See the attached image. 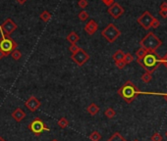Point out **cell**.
<instances>
[{"label":"cell","instance_id":"7402d4cb","mask_svg":"<svg viewBox=\"0 0 167 141\" xmlns=\"http://www.w3.org/2000/svg\"><path fill=\"white\" fill-rule=\"evenodd\" d=\"M141 81H143L145 83H148V82H151V78H152V76H151V73H147L146 72L143 76H141Z\"/></svg>","mask_w":167,"mask_h":141},{"label":"cell","instance_id":"ffe728a7","mask_svg":"<svg viewBox=\"0 0 167 141\" xmlns=\"http://www.w3.org/2000/svg\"><path fill=\"white\" fill-rule=\"evenodd\" d=\"M57 125L59 126L60 128H66L68 126H69V121H68V120L66 118H60L57 121Z\"/></svg>","mask_w":167,"mask_h":141},{"label":"cell","instance_id":"cb8c5ba5","mask_svg":"<svg viewBox=\"0 0 167 141\" xmlns=\"http://www.w3.org/2000/svg\"><path fill=\"white\" fill-rule=\"evenodd\" d=\"M90 16H89V13L88 12H86L85 10H83V11H81L79 13V15H78V18H79V20L80 21H82V22H85V21H86L88 20V18H89Z\"/></svg>","mask_w":167,"mask_h":141},{"label":"cell","instance_id":"2e32d148","mask_svg":"<svg viewBox=\"0 0 167 141\" xmlns=\"http://www.w3.org/2000/svg\"><path fill=\"white\" fill-rule=\"evenodd\" d=\"M124 56H125V53L122 50H117L112 55V59L115 61V62H117V61H122L123 59H124Z\"/></svg>","mask_w":167,"mask_h":141},{"label":"cell","instance_id":"6da1fadb","mask_svg":"<svg viewBox=\"0 0 167 141\" xmlns=\"http://www.w3.org/2000/svg\"><path fill=\"white\" fill-rule=\"evenodd\" d=\"M137 62L139 63V65H141L143 68L147 72L152 73L154 71H155L159 65L161 64V58L157 54L156 51H150L147 52L144 58L141 59H137Z\"/></svg>","mask_w":167,"mask_h":141},{"label":"cell","instance_id":"5bb4252c","mask_svg":"<svg viewBox=\"0 0 167 141\" xmlns=\"http://www.w3.org/2000/svg\"><path fill=\"white\" fill-rule=\"evenodd\" d=\"M66 39H67V41L69 42L70 44H76L77 42L80 40V36L77 34L76 32H71L69 34L67 35Z\"/></svg>","mask_w":167,"mask_h":141},{"label":"cell","instance_id":"83f0119b","mask_svg":"<svg viewBox=\"0 0 167 141\" xmlns=\"http://www.w3.org/2000/svg\"><path fill=\"white\" fill-rule=\"evenodd\" d=\"M78 5H79V7H80V8L85 9V8L86 7V6L89 5V2H88V0H79Z\"/></svg>","mask_w":167,"mask_h":141},{"label":"cell","instance_id":"b9f144b4","mask_svg":"<svg viewBox=\"0 0 167 141\" xmlns=\"http://www.w3.org/2000/svg\"><path fill=\"white\" fill-rule=\"evenodd\" d=\"M166 134H167V131H166Z\"/></svg>","mask_w":167,"mask_h":141},{"label":"cell","instance_id":"60d3db41","mask_svg":"<svg viewBox=\"0 0 167 141\" xmlns=\"http://www.w3.org/2000/svg\"><path fill=\"white\" fill-rule=\"evenodd\" d=\"M134 141H139V140H138V139H135Z\"/></svg>","mask_w":167,"mask_h":141},{"label":"cell","instance_id":"d6a6232c","mask_svg":"<svg viewBox=\"0 0 167 141\" xmlns=\"http://www.w3.org/2000/svg\"><path fill=\"white\" fill-rule=\"evenodd\" d=\"M159 15L161 16L162 18H164V19H166V18H167V10H160L159 11Z\"/></svg>","mask_w":167,"mask_h":141},{"label":"cell","instance_id":"9c48e42d","mask_svg":"<svg viewBox=\"0 0 167 141\" xmlns=\"http://www.w3.org/2000/svg\"><path fill=\"white\" fill-rule=\"evenodd\" d=\"M153 19H154V17L150 13V12L146 11V12H144V13H143V15L138 18L137 22L145 29H151V23H152Z\"/></svg>","mask_w":167,"mask_h":141},{"label":"cell","instance_id":"603a6c76","mask_svg":"<svg viewBox=\"0 0 167 141\" xmlns=\"http://www.w3.org/2000/svg\"><path fill=\"white\" fill-rule=\"evenodd\" d=\"M10 55H11V57L13 58L15 61H19V60L22 58V52H21L20 50H18V49L14 50Z\"/></svg>","mask_w":167,"mask_h":141},{"label":"cell","instance_id":"d4e9b609","mask_svg":"<svg viewBox=\"0 0 167 141\" xmlns=\"http://www.w3.org/2000/svg\"><path fill=\"white\" fill-rule=\"evenodd\" d=\"M147 53V51L146 50V49L144 48H140L139 50H137V52H136V56H137V59H141V58H144L145 57V55Z\"/></svg>","mask_w":167,"mask_h":141},{"label":"cell","instance_id":"4316f807","mask_svg":"<svg viewBox=\"0 0 167 141\" xmlns=\"http://www.w3.org/2000/svg\"><path fill=\"white\" fill-rule=\"evenodd\" d=\"M151 139V141H162V140H163L162 136H161V135H160V134H159L158 132H155V133H153Z\"/></svg>","mask_w":167,"mask_h":141},{"label":"cell","instance_id":"1f68e13d","mask_svg":"<svg viewBox=\"0 0 167 141\" xmlns=\"http://www.w3.org/2000/svg\"><path fill=\"white\" fill-rule=\"evenodd\" d=\"M101 1L103 2L104 5H106L107 7H109V6H111V5L114 3L115 0H101Z\"/></svg>","mask_w":167,"mask_h":141},{"label":"cell","instance_id":"44dd1931","mask_svg":"<svg viewBox=\"0 0 167 141\" xmlns=\"http://www.w3.org/2000/svg\"><path fill=\"white\" fill-rule=\"evenodd\" d=\"M104 115L106 116L108 119H113L116 116V112H115V110L113 108H107L106 110H105Z\"/></svg>","mask_w":167,"mask_h":141},{"label":"cell","instance_id":"e575fe53","mask_svg":"<svg viewBox=\"0 0 167 141\" xmlns=\"http://www.w3.org/2000/svg\"><path fill=\"white\" fill-rule=\"evenodd\" d=\"M160 10H167V2H163L160 5Z\"/></svg>","mask_w":167,"mask_h":141},{"label":"cell","instance_id":"ba28073f","mask_svg":"<svg viewBox=\"0 0 167 141\" xmlns=\"http://www.w3.org/2000/svg\"><path fill=\"white\" fill-rule=\"evenodd\" d=\"M18 29L17 24L11 19V18H8L6 19L0 26V32H2L5 35H10L13 33L15 30Z\"/></svg>","mask_w":167,"mask_h":141},{"label":"cell","instance_id":"4fadbf2b","mask_svg":"<svg viewBox=\"0 0 167 141\" xmlns=\"http://www.w3.org/2000/svg\"><path fill=\"white\" fill-rule=\"evenodd\" d=\"M11 116H12V118L14 119V121H16L17 122H21L26 118V113H25L21 108H17L12 112Z\"/></svg>","mask_w":167,"mask_h":141},{"label":"cell","instance_id":"9a60e30c","mask_svg":"<svg viewBox=\"0 0 167 141\" xmlns=\"http://www.w3.org/2000/svg\"><path fill=\"white\" fill-rule=\"evenodd\" d=\"M100 107H98L96 104L95 103H90V105L86 107V111H88V113L91 116H95L97 115L98 113H100Z\"/></svg>","mask_w":167,"mask_h":141},{"label":"cell","instance_id":"ab89813d","mask_svg":"<svg viewBox=\"0 0 167 141\" xmlns=\"http://www.w3.org/2000/svg\"><path fill=\"white\" fill-rule=\"evenodd\" d=\"M51 141H59V140H58V139H52Z\"/></svg>","mask_w":167,"mask_h":141},{"label":"cell","instance_id":"f35d334b","mask_svg":"<svg viewBox=\"0 0 167 141\" xmlns=\"http://www.w3.org/2000/svg\"><path fill=\"white\" fill-rule=\"evenodd\" d=\"M0 141H6L3 137H1V136H0Z\"/></svg>","mask_w":167,"mask_h":141},{"label":"cell","instance_id":"30bf717a","mask_svg":"<svg viewBox=\"0 0 167 141\" xmlns=\"http://www.w3.org/2000/svg\"><path fill=\"white\" fill-rule=\"evenodd\" d=\"M108 14L113 18V19H119V18L124 14V8L122 7V6L119 4V3H116L114 2L111 6H109L108 7Z\"/></svg>","mask_w":167,"mask_h":141},{"label":"cell","instance_id":"7c38bea8","mask_svg":"<svg viewBox=\"0 0 167 141\" xmlns=\"http://www.w3.org/2000/svg\"><path fill=\"white\" fill-rule=\"evenodd\" d=\"M84 29H85V32L88 33L89 35H92V34H95L97 32L98 24L95 20H90V21L88 22V24H86Z\"/></svg>","mask_w":167,"mask_h":141},{"label":"cell","instance_id":"8992f818","mask_svg":"<svg viewBox=\"0 0 167 141\" xmlns=\"http://www.w3.org/2000/svg\"><path fill=\"white\" fill-rule=\"evenodd\" d=\"M28 128L35 134V136H39L42 132L50 130V128L47 127L45 122L42 120H40L39 118H35V120L30 121L28 126Z\"/></svg>","mask_w":167,"mask_h":141},{"label":"cell","instance_id":"3957f363","mask_svg":"<svg viewBox=\"0 0 167 141\" xmlns=\"http://www.w3.org/2000/svg\"><path fill=\"white\" fill-rule=\"evenodd\" d=\"M140 45L141 48L146 49L147 52L156 51V49H158L162 45V41L160 40L153 33H148L145 37L141 40Z\"/></svg>","mask_w":167,"mask_h":141},{"label":"cell","instance_id":"e0dca14e","mask_svg":"<svg viewBox=\"0 0 167 141\" xmlns=\"http://www.w3.org/2000/svg\"><path fill=\"white\" fill-rule=\"evenodd\" d=\"M39 19L42 21V22H44V23H47L48 21H50L51 19V14L49 13L48 11H43L42 13H40L39 15Z\"/></svg>","mask_w":167,"mask_h":141},{"label":"cell","instance_id":"74e56055","mask_svg":"<svg viewBox=\"0 0 167 141\" xmlns=\"http://www.w3.org/2000/svg\"><path fill=\"white\" fill-rule=\"evenodd\" d=\"M162 96H163V98H164V100H165V101L167 102V93H164V94H163Z\"/></svg>","mask_w":167,"mask_h":141},{"label":"cell","instance_id":"277c9868","mask_svg":"<svg viewBox=\"0 0 167 141\" xmlns=\"http://www.w3.org/2000/svg\"><path fill=\"white\" fill-rule=\"evenodd\" d=\"M0 33H1V38H0V51L3 52L6 56H9L12 52L17 49L18 44L10 35H5L2 32H0Z\"/></svg>","mask_w":167,"mask_h":141},{"label":"cell","instance_id":"8d00e7d4","mask_svg":"<svg viewBox=\"0 0 167 141\" xmlns=\"http://www.w3.org/2000/svg\"><path fill=\"white\" fill-rule=\"evenodd\" d=\"M5 57H7V56H6V55H5L3 52L0 51V60H2V59H3V58H5Z\"/></svg>","mask_w":167,"mask_h":141},{"label":"cell","instance_id":"484cf974","mask_svg":"<svg viewBox=\"0 0 167 141\" xmlns=\"http://www.w3.org/2000/svg\"><path fill=\"white\" fill-rule=\"evenodd\" d=\"M123 61H124L126 65L131 64V63L133 62V61H134L133 55H132L131 53H125V56H124V59H123Z\"/></svg>","mask_w":167,"mask_h":141},{"label":"cell","instance_id":"ac0fdd59","mask_svg":"<svg viewBox=\"0 0 167 141\" xmlns=\"http://www.w3.org/2000/svg\"><path fill=\"white\" fill-rule=\"evenodd\" d=\"M107 141H127V140L123 137L119 132H115Z\"/></svg>","mask_w":167,"mask_h":141},{"label":"cell","instance_id":"8fae6325","mask_svg":"<svg viewBox=\"0 0 167 141\" xmlns=\"http://www.w3.org/2000/svg\"><path fill=\"white\" fill-rule=\"evenodd\" d=\"M25 105L30 110V112H35L40 106H41V102L35 96H30L29 99L25 102Z\"/></svg>","mask_w":167,"mask_h":141},{"label":"cell","instance_id":"836d02e7","mask_svg":"<svg viewBox=\"0 0 167 141\" xmlns=\"http://www.w3.org/2000/svg\"><path fill=\"white\" fill-rule=\"evenodd\" d=\"M161 64H163V65L166 67V68H167V53L161 58Z\"/></svg>","mask_w":167,"mask_h":141},{"label":"cell","instance_id":"7a4b0ae2","mask_svg":"<svg viewBox=\"0 0 167 141\" xmlns=\"http://www.w3.org/2000/svg\"><path fill=\"white\" fill-rule=\"evenodd\" d=\"M118 94L123 100H125L128 104L132 103L139 94H141V91L136 86V84L131 81H127L122 86L118 89Z\"/></svg>","mask_w":167,"mask_h":141},{"label":"cell","instance_id":"4dcf8cb0","mask_svg":"<svg viewBox=\"0 0 167 141\" xmlns=\"http://www.w3.org/2000/svg\"><path fill=\"white\" fill-rule=\"evenodd\" d=\"M159 26H160V22L156 19V18H154L153 21H152V23H151V28H152V29H157Z\"/></svg>","mask_w":167,"mask_h":141},{"label":"cell","instance_id":"f546056e","mask_svg":"<svg viewBox=\"0 0 167 141\" xmlns=\"http://www.w3.org/2000/svg\"><path fill=\"white\" fill-rule=\"evenodd\" d=\"M115 66L117 67L118 69H124V67L126 66V64H125V62L124 61H117V62H115Z\"/></svg>","mask_w":167,"mask_h":141},{"label":"cell","instance_id":"d6986e66","mask_svg":"<svg viewBox=\"0 0 167 141\" xmlns=\"http://www.w3.org/2000/svg\"><path fill=\"white\" fill-rule=\"evenodd\" d=\"M89 138L90 141H100L101 139V135L98 131H92L89 135Z\"/></svg>","mask_w":167,"mask_h":141},{"label":"cell","instance_id":"5b68a950","mask_svg":"<svg viewBox=\"0 0 167 141\" xmlns=\"http://www.w3.org/2000/svg\"><path fill=\"white\" fill-rule=\"evenodd\" d=\"M101 35L109 42V43H113V42H115L117 38L121 35V32L113 24H108L107 27L103 29V30L101 32Z\"/></svg>","mask_w":167,"mask_h":141},{"label":"cell","instance_id":"52a82bcc","mask_svg":"<svg viewBox=\"0 0 167 141\" xmlns=\"http://www.w3.org/2000/svg\"><path fill=\"white\" fill-rule=\"evenodd\" d=\"M71 59L75 62L79 67L84 66L90 60V55L86 53L84 49L80 48V50L71 55Z\"/></svg>","mask_w":167,"mask_h":141},{"label":"cell","instance_id":"f1b7e54d","mask_svg":"<svg viewBox=\"0 0 167 141\" xmlns=\"http://www.w3.org/2000/svg\"><path fill=\"white\" fill-rule=\"evenodd\" d=\"M69 50L72 54H74V53H76L80 50V47L77 44H71L70 47H69Z\"/></svg>","mask_w":167,"mask_h":141},{"label":"cell","instance_id":"d590c367","mask_svg":"<svg viewBox=\"0 0 167 141\" xmlns=\"http://www.w3.org/2000/svg\"><path fill=\"white\" fill-rule=\"evenodd\" d=\"M16 1H17L18 3H19V4L23 5V4H25V3H26V2L28 1V0H16Z\"/></svg>","mask_w":167,"mask_h":141}]
</instances>
